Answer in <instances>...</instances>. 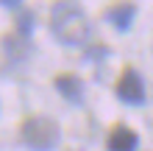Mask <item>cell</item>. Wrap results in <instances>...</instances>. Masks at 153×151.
<instances>
[{"label": "cell", "mask_w": 153, "mask_h": 151, "mask_svg": "<svg viewBox=\"0 0 153 151\" xmlns=\"http://www.w3.org/2000/svg\"><path fill=\"white\" fill-rule=\"evenodd\" d=\"M50 28L56 34V39H61L64 45H84L92 34L84 8L75 3H56L50 8Z\"/></svg>", "instance_id": "cell-1"}, {"label": "cell", "mask_w": 153, "mask_h": 151, "mask_svg": "<svg viewBox=\"0 0 153 151\" xmlns=\"http://www.w3.org/2000/svg\"><path fill=\"white\" fill-rule=\"evenodd\" d=\"M59 123L50 120V118H42V115H36V118H28L22 123V140L28 143L31 148L36 151H50L59 146Z\"/></svg>", "instance_id": "cell-2"}, {"label": "cell", "mask_w": 153, "mask_h": 151, "mask_svg": "<svg viewBox=\"0 0 153 151\" xmlns=\"http://www.w3.org/2000/svg\"><path fill=\"white\" fill-rule=\"evenodd\" d=\"M117 95L125 104H142L145 101V84H142V78H139V73L134 67L123 70L120 81H117Z\"/></svg>", "instance_id": "cell-3"}, {"label": "cell", "mask_w": 153, "mask_h": 151, "mask_svg": "<svg viewBox=\"0 0 153 151\" xmlns=\"http://www.w3.org/2000/svg\"><path fill=\"white\" fill-rule=\"evenodd\" d=\"M139 137L128 126H114L109 134V151H137Z\"/></svg>", "instance_id": "cell-4"}, {"label": "cell", "mask_w": 153, "mask_h": 151, "mask_svg": "<svg viewBox=\"0 0 153 151\" xmlns=\"http://www.w3.org/2000/svg\"><path fill=\"white\" fill-rule=\"evenodd\" d=\"M56 90L64 95L70 104H81V98H84V84H81V78L73 76V73L56 76Z\"/></svg>", "instance_id": "cell-5"}, {"label": "cell", "mask_w": 153, "mask_h": 151, "mask_svg": "<svg viewBox=\"0 0 153 151\" xmlns=\"http://www.w3.org/2000/svg\"><path fill=\"white\" fill-rule=\"evenodd\" d=\"M134 14H137V6H131V3H128V6H111V8H109V20L114 23L117 31H128Z\"/></svg>", "instance_id": "cell-6"}]
</instances>
